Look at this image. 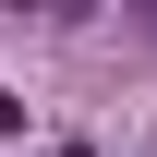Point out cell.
<instances>
[{"label": "cell", "mask_w": 157, "mask_h": 157, "mask_svg": "<svg viewBox=\"0 0 157 157\" xmlns=\"http://www.w3.org/2000/svg\"><path fill=\"white\" fill-rule=\"evenodd\" d=\"M12 121H24V97H12V85H0V133H12Z\"/></svg>", "instance_id": "1"}]
</instances>
